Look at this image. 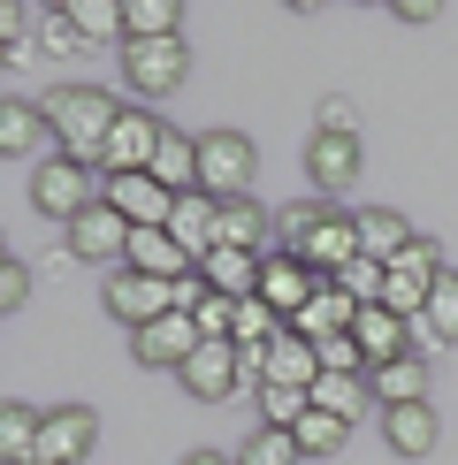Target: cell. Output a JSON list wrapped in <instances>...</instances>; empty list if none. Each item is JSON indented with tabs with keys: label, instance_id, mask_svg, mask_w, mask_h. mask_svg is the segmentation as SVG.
<instances>
[{
	"label": "cell",
	"instance_id": "1",
	"mask_svg": "<svg viewBox=\"0 0 458 465\" xmlns=\"http://www.w3.org/2000/svg\"><path fill=\"white\" fill-rule=\"evenodd\" d=\"M114 123H123V100H114V92H100V84H62V92H46V130L62 138V161L100 168Z\"/></svg>",
	"mask_w": 458,
	"mask_h": 465
},
{
	"label": "cell",
	"instance_id": "39",
	"mask_svg": "<svg viewBox=\"0 0 458 465\" xmlns=\"http://www.w3.org/2000/svg\"><path fill=\"white\" fill-rule=\"evenodd\" d=\"M24 298H31V267L0 260V313H24Z\"/></svg>",
	"mask_w": 458,
	"mask_h": 465
},
{
	"label": "cell",
	"instance_id": "19",
	"mask_svg": "<svg viewBox=\"0 0 458 465\" xmlns=\"http://www.w3.org/2000/svg\"><path fill=\"white\" fill-rule=\"evenodd\" d=\"M123 267H138V275H153V282H184V275H199V260H191V252L168 237V229H138Z\"/></svg>",
	"mask_w": 458,
	"mask_h": 465
},
{
	"label": "cell",
	"instance_id": "12",
	"mask_svg": "<svg viewBox=\"0 0 458 465\" xmlns=\"http://www.w3.org/2000/svg\"><path fill=\"white\" fill-rule=\"evenodd\" d=\"M260 298L275 305L283 321H298L305 305L321 298V275H314V267L298 260V252H267V267H260Z\"/></svg>",
	"mask_w": 458,
	"mask_h": 465
},
{
	"label": "cell",
	"instance_id": "35",
	"mask_svg": "<svg viewBox=\"0 0 458 465\" xmlns=\"http://www.w3.org/2000/svg\"><path fill=\"white\" fill-rule=\"evenodd\" d=\"M344 435H352V428H344L336 412H305V420H298V450H305V458H329V450H344Z\"/></svg>",
	"mask_w": 458,
	"mask_h": 465
},
{
	"label": "cell",
	"instance_id": "26",
	"mask_svg": "<svg viewBox=\"0 0 458 465\" xmlns=\"http://www.w3.org/2000/svg\"><path fill=\"white\" fill-rule=\"evenodd\" d=\"M38 428H46V412H31V404H0V465H31L38 458Z\"/></svg>",
	"mask_w": 458,
	"mask_h": 465
},
{
	"label": "cell",
	"instance_id": "32",
	"mask_svg": "<svg viewBox=\"0 0 458 465\" xmlns=\"http://www.w3.org/2000/svg\"><path fill=\"white\" fill-rule=\"evenodd\" d=\"M314 412V390H283V381H260V428H291Z\"/></svg>",
	"mask_w": 458,
	"mask_h": 465
},
{
	"label": "cell",
	"instance_id": "28",
	"mask_svg": "<svg viewBox=\"0 0 458 465\" xmlns=\"http://www.w3.org/2000/svg\"><path fill=\"white\" fill-rule=\"evenodd\" d=\"M374 404V390H367V374H321L314 381V412H336L344 428H352L359 412Z\"/></svg>",
	"mask_w": 458,
	"mask_h": 465
},
{
	"label": "cell",
	"instance_id": "41",
	"mask_svg": "<svg viewBox=\"0 0 458 465\" xmlns=\"http://www.w3.org/2000/svg\"><path fill=\"white\" fill-rule=\"evenodd\" d=\"M184 465H237V458H214V450H191Z\"/></svg>",
	"mask_w": 458,
	"mask_h": 465
},
{
	"label": "cell",
	"instance_id": "16",
	"mask_svg": "<svg viewBox=\"0 0 458 465\" xmlns=\"http://www.w3.org/2000/svg\"><path fill=\"white\" fill-rule=\"evenodd\" d=\"M352 343L367 351V374H374V366H390V359H405V351H420V343L405 336V321H397L390 305H359V321H352Z\"/></svg>",
	"mask_w": 458,
	"mask_h": 465
},
{
	"label": "cell",
	"instance_id": "30",
	"mask_svg": "<svg viewBox=\"0 0 458 465\" xmlns=\"http://www.w3.org/2000/svg\"><path fill=\"white\" fill-rule=\"evenodd\" d=\"M435 343H458V275L435 282L428 313H420V351H435Z\"/></svg>",
	"mask_w": 458,
	"mask_h": 465
},
{
	"label": "cell",
	"instance_id": "17",
	"mask_svg": "<svg viewBox=\"0 0 458 465\" xmlns=\"http://www.w3.org/2000/svg\"><path fill=\"white\" fill-rule=\"evenodd\" d=\"M413 244H420V229L397 214V206H367V214H359V260L390 267V260H405Z\"/></svg>",
	"mask_w": 458,
	"mask_h": 465
},
{
	"label": "cell",
	"instance_id": "7",
	"mask_svg": "<svg viewBox=\"0 0 458 465\" xmlns=\"http://www.w3.org/2000/svg\"><path fill=\"white\" fill-rule=\"evenodd\" d=\"M161 138H168V123H153V107H123V123H114V138L100 153V176H153Z\"/></svg>",
	"mask_w": 458,
	"mask_h": 465
},
{
	"label": "cell",
	"instance_id": "4",
	"mask_svg": "<svg viewBox=\"0 0 458 465\" xmlns=\"http://www.w3.org/2000/svg\"><path fill=\"white\" fill-rule=\"evenodd\" d=\"M123 84L138 92V100H168V92L191 76V46L184 38H123Z\"/></svg>",
	"mask_w": 458,
	"mask_h": 465
},
{
	"label": "cell",
	"instance_id": "27",
	"mask_svg": "<svg viewBox=\"0 0 458 465\" xmlns=\"http://www.w3.org/2000/svg\"><path fill=\"white\" fill-rule=\"evenodd\" d=\"M153 176H161L168 191H199V138H184V130H168L161 138V153H153Z\"/></svg>",
	"mask_w": 458,
	"mask_h": 465
},
{
	"label": "cell",
	"instance_id": "40",
	"mask_svg": "<svg viewBox=\"0 0 458 465\" xmlns=\"http://www.w3.org/2000/svg\"><path fill=\"white\" fill-rule=\"evenodd\" d=\"M397 24H435V0H397Z\"/></svg>",
	"mask_w": 458,
	"mask_h": 465
},
{
	"label": "cell",
	"instance_id": "24",
	"mask_svg": "<svg viewBox=\"0 0 458 465\" xmlns=\"http://www.w3.org/2000/svg\"><path fill=\"white\" fill-rule=\"evenodd\" d=\"M222 244L229 252H275V214H260L253 199H237V206H222Z\"/></svg>",
	"mask_w": 458,
	"mask_h": 465
},
{
	"label": "cell",
	"instance_id": "15",
	"mask_svg": "<svg viewBox=\"0 0 458 465\" xmlns=\"http://www.w3.org/2000/svg\"><path fill=\"white\" fill-rule=\"evenodd\" d=\"M199 321H191V313H161V321H153V328H138V359L145 366H168V374H184V359L191 351H199Z\"/></svg>",
	"mask_w": 458,
	"mask_h": 465
},
{
	"label": "cell",
	"instance_id": "33",
	"mask_svg": "<svg viewBox=\"0 0 458 465\" xmlns=\"http://www.w3.org/2000/svg\"><path fill=\"white\" fill-rule=\"evenodd\" d=\"M321 214H329V199H298L275 214V252H305V237L321 229Z\"/></svg>",
	"mask_w": 458,
	"mask_h": 465
},
{
	"label": "cell",
	"instance_id": "5",
	"mask_svg": "<svg viewBox=\"0 0 458 465\" xmlns=\"http://www.w3.org/2000/svg\"><path fill=\"white\" fill-rule=\"evenodd\" d=\"M443 275H451V267H443V244H435V237H420V244L405 252V260H390V282H382V305H390L397 321H420Z\"/></svg>",
	"mask_w": 458,
	"mask_h": 465
},
{
	"label": "cell",
	"instance_id": "10",
	"mask_svg": "<svg viewBox=\"0 0 458 465\" xmlns=\"http://www.w3.org/2000/svg\"><path fill=\"white\" fill-rule=\"evenodd\" d=\"M244 374H253V381H283V390H314V381H321V351H314L305 336H291V328H283L267 351L244 359Z\"/></svg>",
	"mask_w": 458,
	"mask_h": 465
},
{
	"label": "cell",
	"instance_id": "13",
	"mask_svg": "<svg viewBox=\"0 0 458 465\" xmlns=\"http://www.w3.org/2000/svg\"><path fill=\"white\" fill-rule=\"evenodd\" d=\"M107 206H114L130 229H168V214H176V191H168L161 176H107Z\"/></svg>",
	"mask_w": 458,
	"mask_h": 465
},
{
	"label": "cell",
	"instance_id": "8",
	"mask_svg": "<svg viewBox=\"0 0 458 465\" xmlns=\"http://www.w3.org/2000/svg\"><path fill=\"white\" fill-rule=\"evenodd\" d=\"M92 442H100V412H92V404H54L46 428H38V458L31 465H85Z\"/></svg>",
	"mask_w": 458,
	"mask_h": 465
},
{
	"label": "cell",
	"instance_id": "2",
	"mask_svg": "<svg viewBox=\"0 0 458 465\" xmlns=\"http://www.w3.org/2000/svg\"><path fill=\"white\" fill-rule=\"evenodd\" d=\"M253 168H260V153H253L244 130H206V138H199V191L214 206L253 199Z\"/></svg>",
	"mask_w": 458,
	"mask_h": 465
},
{
	"label": "cell",
	"instance_id": "14",
	"mask_svg": "<svg viewBox=\"0 0 458 465\" xmlns=\"http://www.w3.org/2000/svg\"><path fill=\"white\" fill-rule=\"evenodd\" d=\"M168 237H176L191 260L206 267V260L222 252V206L206 199V191H184V199H176V214H168Z\"/></svg>",
	"mask_w": 458,
	"mask_h": 465
},
{
	"label": "cell",
	"instance_id": "22",
	"mask_svg": "<svg viewBox=\"0 0 458 465\" xmlns=\"http://www.w3.org/2000/svg\"><path fill=\"white\" fill-rule=\"evenodd\" d=\"M352 321H359V305L344 298L336 282H321V298L305 305V313L291 321V336H305V343H329V336H352Z\"/></svg>",
	"mask_w": 458,
	"mask_h": 465
},
{
	"label": "cell",
	"instance_id": "29",
	"mask_svg": "<svg viewBox=\"0 0 458 465\" xmlns=\"http://www.w3.org/2000/svg\"><path fill=\"white\" fill-rule=\"evenodd\" d=\"M229 458H237V465H305V450H298L291 428H253Z\"/></svg>",
	"mask_w": 458,
	"mask_h": 465
},
{
	"label": "cell",
	"instance_id": "21",
	"mask_svg": "<svg viewBox=\"0 0 458 465\" xmlns=\"http://www.w3.org/2000/svg\"><path fill=\"white\" fill-rule=\"evenodd\" d=\"M435 404H390V412H382V442H390L397 458H428L435 450Z\"/></svg>",
	"mask_w": 458,
	"mask_h": 465
},
{
	"label": "cell",
	"instance_id": "23",
	"mask_svg": "<svg viewBox=\"0 0 458 465\" xmlns=\"http://www.w3.org/2000/svg\"><path fill=\"white\" fill-rule=\"evenodd\" d=\"M260 267H267V260H260V252H229V244H222V252H214V260H206V267H199V275H206V282H214V290H222V298H237V305H244V298H260Z\"/></svg>",
	"mask_w": 458,
	"mask_h": 465
},
{
	"label": "cell",
	"instance_id": "20",
	"mask_svg": "<svg viewBox=\"0 0 458 465\" xmlns=\"http://www.w3.org/2000/svg\"><path fill=\"white\" fill-rule=\"evenodd\" d=\"M367 390H374V404H382V412H390V404H428V351H405V359L374 366V374H367Z\"/></svg>",
	"mask_w": 458,
	"mask_h": 465
},
{
	"label": "cell",
	"instance_id": "11",
	"mask_svg": "<svg viewBox=\"0 0 458 465\" xmlns=\"http://www.w3.org/2000/svg\"><path fill=\"white\" fill-rule=\"evenodd\" d=\"M130 237H138V229L114 214L107 199L92 206L85 222H69V252H76V260H92V267H123V260H130Z\"/></svg>",
	"mask_w": 458,
	"mask_h": 465
},
{
	"label": "cell",
	"instance_id": "36",
	"mask_svg": "<svg viewBox=\"0 0 458 465\" xmlns=\"http://www.w3.org/2000/svg\"><path fill=\"white\" fill-rule=\"evenodd\" d=\"M321 351V374H367V351H359L352 336H329V343H314Z\"/></svg>",
	"mask_w": 458,
	"mask_h": 465
},
{
	"label": "cell",
	"instance_id": "9",
	"mask_svg": "<svg viewBox=\"0 0 458 465\" xmlns=\"http://www.w3.org/2000/svg\"><path fill=\"white\" fill-rule=\"evenodd\" d=\"M184 397L191 404H222L229 390H237V381H244V351H237V343H199V351H191L184 359Z\"/></svg>",
	"mask_w": 458,
	"mask_h": 465
},
{
	"label": "cell",
	"instance_id": "31",
	"mask_svg": "<svg viewBox=\"0 0 458 465\" xmlns=\"http://www.w3.org/2000/svg\"><path fill=\"white\" fill-rule=\"evenodd\" d=\"M123 24H130V38H176L184 8L176 0H123Z\"/></svg>",
	"mask_w": 458,
	"mask_h": 465
},
{
	"label": "cell",
	"instance_id": "3",
	"mask_svg": "<svg viewBox=\"0 0 458 465\" xmlns=\"http://www.w3.org/2000/svg\"><path fill=\"white\" fill-rule=\"evenodd\" d=\"M92 176H100V168H85V161H31V206L46 222H85L92 206L107 199V191H92Z\"/></svg>",
	"mask_w": 458,
	"mask_h": 465
},
{
	"label": "cell",
	"instance_id": "38",
	"mask_svg": "<svg viewBox=\"0 0 458 465\" xmlns=\"http://www.w3.org/2000/svg\"><path fill=\"white\" fill-rule=\"evenodd\" d=\"M38 31H46V38H38L46 54H76V46H85V31L69 24V8H46V24H38Z\"/></svg>",
	"mask_w": 458,
	"mask_h": 465
},
{
	"label": "cell",
	"instance_id": "34",
	"mask_svg": "<svg viewBox=\"0 0 458 465\" xmlns=\"http://www.w3.org/2000/svg\"><path fill=\"white\" fill-rule=\"evenodd\" d=\"M69 24L85 31V38H114V46L130 38V24H123V8H114V0H69Z\"/></svg>",
	"mask_w": 458,
	"mask_h": 465
},
{
	"label": "cell",
	"instance_id": "37",
	"mask_svg": "<svg viewBox=\"0 0 458 465\" xmlns=\"http://www.w3.org/2000/svg\"><path fill=\"white\" fill-rule=\"evenodd\" d=\"M314 138H359V107H352V100H321Z\"/></svg>",
	"mask_w": 458,
	"mask_h": 465
},
{
	"label": "cell",
	"instance_id": "18",
	"mask_svg": "<svg viewBox=\"0 0 458 465\" xmlns=\"http://www.w3.org/2000/svg\"><path fill=\"white\" fill-rule=\"evenodd\" d=\"M305 168H314V191L336 206L344 191L359 183V138H314L305 145Z\"/></svg>",
	"mask_w": 458,
	"mask_h": 465
},
{
	"label": "cell",
	"instance_id": "25",
	"mask_svg": "<svg viewBox=\"0 0 458 465\" xmlns=\"http://www.w3.org/2000/svg\"><path fill=\"white\" fill-rule=\"evenodd\" d=\"M38 138H54V130H46V107H31V100H15V92H8V100H0V153L24 161Z\"/></svg>",
	"mask_w": 458,
	"mask_h": 465
},
{
	"label": "cell",
	"instance_id": "6",
	"mask_svg": "<svg viewBox=\"0 0 458 465\" xmlns=\"http://www.w3.org/2000/svg\"><path fill=\"white\" fill-rule=\"evenodd\" d=\"M100 305H107V321H123V328H130V336H138V328H153L161 313H176V298H168V282L138 275V267H114V275L100 282Z\"/></svg>",
	"mask_w": 458,
	"mask_h": 465
}]
</instances>
